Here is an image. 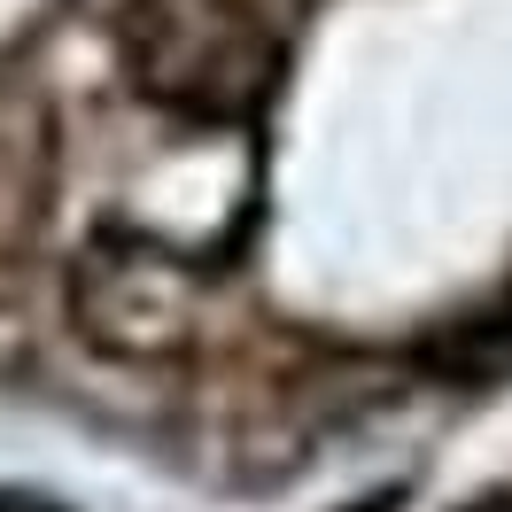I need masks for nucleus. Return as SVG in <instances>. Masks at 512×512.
I'll list each match as a JSON object with an SVG mask.
<instances>
[{
  "label": "nucleus",
  "instance_id": "nucleus-2",
  "mask_svg": "<svg viewBox=\"0 0 512 512\" xmlns=\"http://www.w3.org/2000/svg\"><path fill=\"white\" fill-rule=\"evenodd\" d=\"M70 311L101 357H125V365H163L194 342L187 264H171L163 249H140V241H94L78 256Z\"/></svg>",
  "mask_w": 512,
  "mask_h": 512
},
{
  "label": "nucleus",
  "instance_id": "nucleus-1",
  "mask_svg": "<svg viewBox=\"0 0 512 512\" xmlns=\"http://www.w3.org/2000/svg\"><path fill=\"white\" fill-rule=\"evenodd\" d=\"M132 86L194 125H241L280 78V39L256 0H140L125 16Z\"/></svg>",
  "mask_w": 512,
  "mask_h": 512
},
{
  "label": "nucleus",
  "instance_id": "nucleus-3",
  "mask_svg": "<svg viewBox=\"0 0 512 512\" xmlns=\"http://www.w3.org/2000/svg\"><path fill=\"white\" fill-rule=\"evenodd\" d=\"M8 505H16V512H32V505H39V497H8Z\"/></svg>",
  "mask_w": 512,
  "mask_h": 512
}]
</instances>
